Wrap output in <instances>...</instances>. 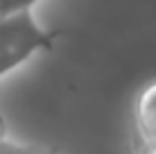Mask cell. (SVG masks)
I'll return each instance as SVG.
<instances>
[{"label": "cell", "instance_id": "6da1fadb", "mask_svg": "<svg viewBox=\"0 0 156 154\" xmlns=\"http://www.w3.org/2000/svg\"><path fill=\"white\" fill-rule=\"evenodd\" d=\"M59 32L45 30L30 12L0 20V77L23 66L41 50H50Z\"/></svg>", "mask_w": 156, "mask_h": 154}, {"label": "cell", "instance_id": "7a4b0ae2", "mask_svg": "<svg viewBox=\"0 0 156 154\" xmlns=\"http://www.w3.org/2000/svg\"><path fill=\"white\" fill-rule=\"evenodd\" d=\"M138 154H156V82L143 88L133 107Z\"/></svg>", "mask_w": 156, "mask_h": 154}, {"label": "cell", "instance_id": "3957f363", "mask_svg": "<svg viewBox=\"0 0 156 154\" xmlns=\"http://www.w3.org/2000/svg\"><path fill=\"white\" fill-rule=\"evenodd\" d=\"M41 147L36 145H27V143H18L12 141L5 131V120L0 116V154H39Z\"/></svg>", "mask_w": 156, "mask_h": 154}, {"label": "cell", "instance_id": "277c9868", "mask_svg": "<svg viewBox=\"0 0 156 154\" xmlns=\"http://www.w3.org/2000/svg\"><path fill=\"white\" fill-rule=\"evenodd\" d=\"M39 0H0V20L12 18L16 14L30 12Z\"/></svg>", "mask_w": 156, "mask_h": 154}, {"label": "cell", "instance_id": "5b68a950", "mask_svg": "<svg viewBox=\"0 0 156 154\" xmlns=\"http://www.w3.org/2000/svg\"><path fill=\"white\" fill-rule=\"evenodd\" d=\"M39 154H57V152H52V150H41Z\"/></svg>", "mask_w": 156, "mask_h": 154}]
</instances>
